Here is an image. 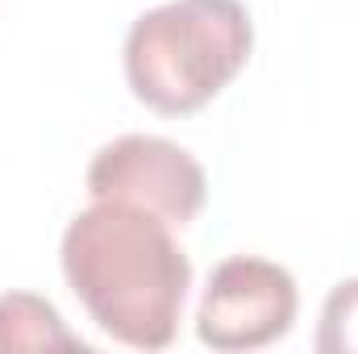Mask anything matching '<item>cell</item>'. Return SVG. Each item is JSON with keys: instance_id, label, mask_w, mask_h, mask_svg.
Wrapping results in <instances>:
<instances>
[{"instance_id": "cell-5", "label": "cell", "mask_w": 358, "mask_h": 354, "mask_svg": "<svg viewBox=\"0 0 358 354\" xmlns=\"http://www.w3.org/2000/svg\"><path fill=\"white\" fill-rule=\"evenodd\" d=\"M21 351H84V342L46 296L0 292V354Z\"/></svg>"}, {"instance_id": "cell-2", "label": "cell", "mask_w": 358, "mask_h": 354, "mask_svg": "<svg viewBox=\"0 0 358 354\" xmlns=\"http://www.w3.org/2000/svg\"><path fill=\"white\" fill-rule=\"evenodd\" d=\"M250 50L255 21L242 0H167L129 25L125 80L146 108L187 117L234 84Z\"/></svg>"}, {"instance_id": "cell-4", "label": "cell", "mask_w": 358, "mask_h": 354, "mask_svg": "<svg viewBox=\"0 0 358 354\" xmlns=\"http://www.w3.org/2000/svg\"><path fill=\"white\" fill-rule=\"evenodd\" d=\"M88 192L92 200L134 204L183 229L208 200V176L179 142L155 134H121L92 155Z\"/></svg>"}, {"instance_id": "cell-6", "label": "cell", "mask_w": 358, "mask_h": 354, "mask_svg": "<svg viewBox=\"0 0 358 354\" xmlns=\"http://www.w3.org/2000/svg\"><path fill=\"white\" fill-rule=\"evenodd\" d=\"M317 351L321 354H358V275L342 279L321 309V330H317Z\"/></svg>"}, {"instance_id": "cell-1", "label": "cell", "mask_w": 358, "mask_h": 354, "mask_svg": "<svg viewBox=\"0 0 358 354\" xmlns=\"http://www.w3.org/2000/svg\"><path fill=\"white\" fill-rule=\"evenodd\" d=\"M63 275L92 321L121 346L167 351L192 288L171 225L134 204L96 200L63 234Z\"/></svg>"}, {"instance_id": "cell-3", "label": "cell", "mask_w": 358, "mask_h": 354, "mask_svg": "<svg viewBox=\"0 0 358 354\" xmlns=\"http://www.w3.org/2000/svg\"><path fill=\"white\" fill-rule=\"evenodd\" d=\"M300 313L292 271L271 259L234 255L213 267L196 309V338L213 351H263L279 342Z\"/></svg>"}]
</instances>
